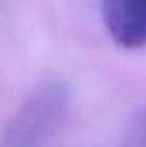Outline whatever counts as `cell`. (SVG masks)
I'll return each mask as SVG.
<instances>
[{
    "label": "cell",
    "mask_w": 146,
    "mask_h": 147,
    "mask_svg": "<svg viewBox=\"0 0 146 147\" xmlns=\"http://www.w3.org/2000/svg\"><path fill=\"white\" fill-rule=\"evenodd\" d=\"M69 103L68 88L49 83L17 110L0 136V147H44L60 127Z\"/></svg>",
    "instance_id": "cell-1"
},
{
    "label": "cell",
    "mask_w": 146,
    "mask_h": 147,
    "mask_svg": "<svg viewBox=\"0 0 146 147\" xmlns=\"http://www.w3.org/2000/svg\"><path fill=\"white\" fill-rule=\"evenodd\" d=\"M101 14L118 45L124 49L146 45V0H101Z\"/></svg>",
    "instance_id": "cell-2"
},
{
    "label": "cell",
    "mask_w": 146,
    "mask_h": 147,
    "mask_svg": "<svg viewBox=\"0 0 146 147\" xmlns=\"http://www.w3.org/2000/svg\"><path fill=\"white\" fill-rule=\"evenodd\" d=\"M123 147H146V105L141 107L127 122Z\"/></svg>",
    "instance_id": "cell-3"
}]
</instances>
